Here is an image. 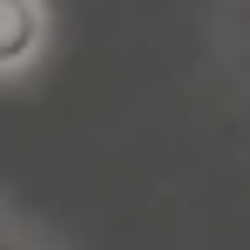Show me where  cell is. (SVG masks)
Here are the masks:
<instances>
[{
	"label": "cell",
	"instance_id": "cell-1",
	"mask_svg": "<svg viewBox=\"0 0 250 250\" xmlns=\"http://www.w3.org/2000/svg\"><path fill=\"white\" fill-rule=\"evenodd\" d=\"M47 41V7L41 0H0V75H21Z\"/></svg>",
	"mask_w": 250,
	"mask_h": 250
}]
</instances>
